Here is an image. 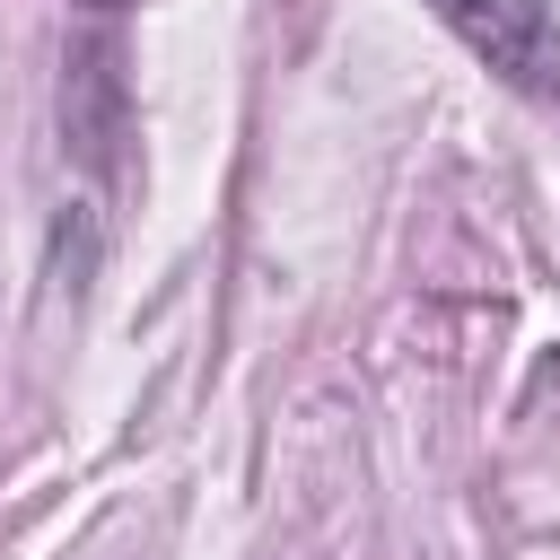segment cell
Listing matches in <instances>:
<instances>
[{
	"label": "cell",
	"mask_w": 560,
	"mask_h": 560,
	"mask_svg": "<svg viewBox=\"0 0 560 560\" xmlns=\"http://www.w3.org/2000/svg\"><path fill=\"white\" fill-rule=\"evenodd\" d=\"M61 149L88 184H122V149H131V79H122V35L114 18L88 26L61 52Z\"/></svg>",
	"instance_id": "7a4b0ae2"
},
{
	"label": "cell",
	"mask_w": 560,
	"mask_h": 560,
	"mask_svg": "<svg viewBox=\"0 0 560 560\" xmlns=\"http://www.w3.org/2000/svg\"><path fill=\"white\" fill-rule=\"evenodd\" d=\"M429 18L525 105L560 114V9L551 0H429Z\"/></svg>",
	"instance_id": "6da1fadb"
}]
</instances>
